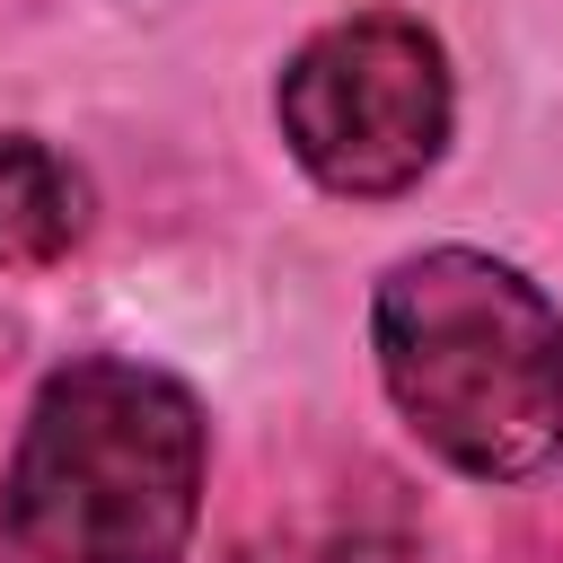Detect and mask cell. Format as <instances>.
I'll list each match as a JSON object with an SVG mask.
<instances>
[{"instance_id":"cell-1","label":"cell","mask_w":563,"mask_h":563,"mask_svg":"<svg viewBox=\"0 0 563 563\" xmlns=\"http://www.w3.org/2000/svg\"><path fill=\"white\" fill-rule=\"evenodd\" d=\"M211 422L185 378L79 352L44 369L9 475L0 563H185L202 528Z\"/></svg>"},{"instance_id":"cell-2","label":"cell","mask_w":563,"mask_h":563,"mask_svg":"<svg viewBox=\"0 0 563 563\" xmlns=\"http://www.w3.org/2000/svg\"><path fill=\"white\" fill-rule=\"evenodd\" d=\"M369 352L387 405L475 484L563 457V308L484 246H422L378 273Z\"/></svg>"},{"instance_id":"cell-3","label":"cell","mask_w":563,"mask_h":563,"mask_svg":"<svg viewBox=\"0 0 563 563\" xmlns=\"http://www.w3.org/2000/svg\"><path fill=\"white\" fill-rule=\"evenodd\" d=\"M273 114H282L290 158L325 194L387 202L440 167L449 123H457V79H449V53L422 18L361 9V18L317 26L282 62Z\"/></svg>"},{"instance_id":"cell-4","label":"cell","mask_w":563,"mask_h":563,"mask_svg":"<svg viewBox=\"0 0 563 563\" xmlns=\"http://www.w3.org/2000/svg\"><path fill=\"white\" fill-rule=\"evenodd\" d=\"M238 563H413L405 484L378 466H352V475H325L308 493H282L238 537Z\"/></svg>"},{"instance_id":"cell-5","label":"cell","mask_w":563,"mask_h":563,"mask_svg":"<svg viewBox=\"0 0 563 563\" xmlns=\"http://www.w3.org/2000/svg\"><path fill=\"white\" fill-rule=\"evenodd\" d=\"M88 238V176L35 132H0V273L62 264Z\"/></svg>"}]
</instances>
